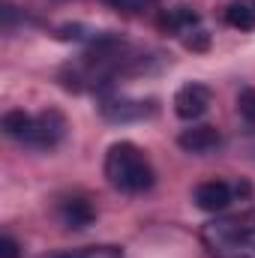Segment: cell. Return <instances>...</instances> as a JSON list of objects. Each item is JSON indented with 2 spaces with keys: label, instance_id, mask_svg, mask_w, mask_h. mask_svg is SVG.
<instances>
[{
  "label": "cell",
  "instance_id": "obj_3",
  "mask_svg": "<svg viewBox=\"0 0 255 258\" xmlns=\"http://www.w3.org/2000/svg\"><path fill=\"white\" fill-rule=\"evenodd\" d=\"M66 129L69 126H66L63 114L54 111V108H48V111H42V114H33V123H30V132H27L24 144L39 147V150H51V147H57V144L63 141Z\"/></svg>",
  "mask_w": 255,
  "mask_h": 258
},
{
  "label": "cell",
  "instance_id": "obj_5",
  "mask_svg": "<svg viewBox=\"0 0 255 258\" xmlns=\"http://www.w3.org/2000/svg\"><path fill=\"white\" fill-rule=\"evenodd\" d=\"M234 192H240V186L234 189L225 180H207V183H198L195 186V204L201 210H207V213H222L234 201Z\"/></svg>",
  "mask_w": 255,
  "mask_h": 258
},
{
  "label": "cell",
  "instance_id": "obj_11",
  "mask_svg": "<svg viewBox=\"0 0 255 258\" xmlns=\"http://www.w3.org/2000/svg\"><path fill=\"white\" fill-rule=\"evenodd\" d=\"M42 258H123V249L117 246H84V249H69V252H51Z\"/></svg>",
  "mask_w": 255,
  "mask_h": 258
},
{
  "label": "cell",
  "instance_id": "obj_7",
  "mask_svg": "<svg viewBox=\"0 0 255 258\" xmlns=\"http://www.w3.org/2000/svg\"><path fill=\"white\" fill-rule=\"evenodd\" d=\"M60 219L66 228H87L96 219V210L84 198H66V201H60Z\"/></svg>",
  "mask_w": 255,
  "mask_h": 258
},
{
  "label": "cell",
  "instance_id": "obj_4",
  "mask_svg": "<svg viewBox=\"0 0 255 258\" xmlns=\"http://www.w3.org/2000/svg\"><path fill=\"white\" fill-rule=\"evenodd\" d=\"M210 87L207 84H201V81H189V84H183L177 93H174V114L180 117V120H198V117H204L207 114V108H210Z\"/></svg>",
  "mask_w": 255,
  "mask_h": 258
},
{
  "label": "cell",
  "instance_id": "obj_14",
  "mask_svg": "<svg viewBox=\"0 0 255 258\" xmlns=\"http://www.w3.org/2000/svg\"><path fill=\"white\" fill-rule=\"evenodd\" d=\"M108 3L120 12H129V15H138V12H147V9L159 6V0H108Z\"/></svg>",
  "mask_w": 255,
  "mask_h": 258
},
{
  "label": "cell",
  "instance_id": "obj_6",
  "mask_svg": "<svg viewBox=\"0 0 255 258\" xmlns=\"http://www.w3.org/2000/svg\"><path fill=\"white\" fill-rule=\"evenodd\" d=\"M177 144L186 150V153H210L222 144V135L216 126H189L180 132Z\"/></svg>",
  "mask_w": 255,
  "mask_h": 258
},
{
  "label": "cell",
  "instance_id": "obj_10",
  "mask_svg": "<svg viewBox=\"0 0 255 258\" xmlns=\"http://www.w3.org/2000/svg\"><path fill=\"white\" fill-rule=\"evenodd\" d=\"M30 123H33V114H27V111H21V108L3 114V132H6L9 138H15V141H24V138H27Z\"/></svg>",
  "mask_w": 255,
  "mask_h": 258
},
{
  "label": "cell",
  "instance_id": "obj_2",
  "mask_svg": "<svg viewBox=\"0 0 255 258\" xmlns=\"http://www.w3.org/2000/svg\"><path fill=\"white\" fill-rule=\"evenodd\" d=\"M105 180L126 195L147 192L156 183V171L150 165V159L144 156V150L132 141H117L108 147L105 153Z\"/></svg>",
  "mask_w": 255,
  "mask_h": 258
},
{
  "label": "cell",
  "instance_id": "obj_13",
  "mask_svg": "<svg viewBox=\"0 0 255 258\" xmlns=\"http://www.w3.org/2000/svg\"><path fill=\"white\" fill-rule=\"evenodd\" d=\"M237 111L243 120L255 123V87H243L240 96H237Z\"/></svg>",
  "mask_w": 255,
  "mask_h": 258
},
{
  "label": "cell",
  "instance_id": "obj_1",
  "mask_svg": "<svg viewBox=\"0 0 255 258\" xmlns=\"http://www.w3.org/2000/svg\"><path fill=\"white\" fill-rule=\"evenodd\" d=\"M201 240L213 258H255V207L210 219Z\"/></svg>",
  "mask_w": 255,
  "mask_h": 258
},
{
  "label": "cell",
  "instance_id": "obj_12",
  "mask_svg": "<svg viewBox=\"0 0 255 258\" xmlns=\"http://www.w3.org/2000/svg\"><path fill=\"white\" fill-rule=\"evenodd\" d=\"M225 21L237 30H255V9L246 3H234V6H228Z\"/></svg>",
  "mask_w": 255,
  "mask_h": 258
},
{
  "label": "cell",
  "instance_id": "obj_15",
  "mask_svg": "<svg viewBox=\"0 0 255 258\" xmlns=\"http://www.w3.org/2000/svg\"><path fill=\"white\" fill-rule=\"evenodd\" d=\"M0 258H21V246L12 234H3L0 237Z\"/></svg>",
  "mask_w": 255,
  "mask_h": 258
},
{
  "label": "cell",
  "instance_id": "obj_8",
  "mask_svg": "<svg viewBox=\"0 0 255 258\" xmlns=\"http://www.w3.org/2000/svg\"><path fill=\"white\" fill-rule=\"evenodd\" d=\"M159 27L168 30L171 36H186L189 30L198 27V15L192 12L189 6H177V9H168V12L159 18Z\"/></svg>",
  "mask_w": 255,
  "mask_h": 258
},
{
  "label": "cell",
  "instance_id": "obj_9",
  "mask_svg": "<svg viewBox=\"0 0 255 258\" xmlns=\"http://www.w3.org/2000/svg\"><path fill=\"white\" fill-rule=\"evenodd\" d=\"M102 114L108 120H135V117H144L147 108L144 102H126V99H105L102 102Z\"/></svg>",
  "mask_w": 255,
  "mask_h": 258
}]
</instances>
